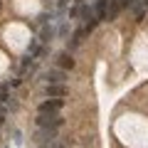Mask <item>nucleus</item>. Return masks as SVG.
I'll return each mask as SVG.
<instances>
[{"mask_svg":"<svg viewBox=\"0 0 148 148\" xmlns=\"http://www.w3.org/2000/svg\"><path fill=\"white\" fill-rule=\"evenodd\" d=\"M57 64L62 67V72H64V69H72V67H74V59H72V54L62 52V54L57 57Z\"/></svg>","mask_w":148,"mask_h":148,"instance_id":"4","label":"nucleus"},{"mask_svg":"<svg viewBox=\"0 0 148 148\" xmlns=\"http://www.w3.org/2000/svg\"><path fill=\"white\" fill-rule=\"evenodd\" d=\"M116 3H119V8H131L136 0H116Z\"/></svg>","mask_w":148,"mask_h":148,"instance_id":"6","label":"nucleus"},{"mask_svg":"<svg viewBox=\"0 0 148 148\" xmlns=\"http://www.w3.org/2000/svg\"><path fill=\"white\" fill-rule=\"evenodd\" d=\"M45 79H47V84H64L67 82V74L62 69H47L45 72Z\"/></svg>","mask_w":148,"mask_h":148,"instance_id":"2","label":"nucleus"},{"mask_svg":"<svg viewBox=\"0 0 148 148\" xmlns=\"http://www.w3.org/2000/svg\"><path fill=\"white\" fill-rule=\"evenodd\" d=\"M47 96H62L64 94V84H47Z\"/></svg>","mask_w":148,"mask_h":148,"instance_id":"5","label":"nucleus"},{"mask_svg":"<svg viewBox=\"0 0 148 148\" xmlns=\"http://www.w3.org/2000/svg\"><path fill=\"white\" fill-rule=\"evenodd\" d=\"M62 109V99H52V101H42L40 104V114H57Z\"/></svg>","mask_w":148,"mask_h":148,"instance_id":"3","label":"nucleus"},{"mask_svg":"<svg viewBox=\"0 0 148 148\" xmlns=\"http://www.w3.org/2000/svg\"><path fill=\"white\" fill-rule=\"evenodd\" d=\"M64 123V119H59L57 114H40L37 116V126L40 128H47V131H54Z\"/></svg>","mask_w":148,"mask_h":148,"instance_id":"1","label":"nucleus"}]
</instances>
